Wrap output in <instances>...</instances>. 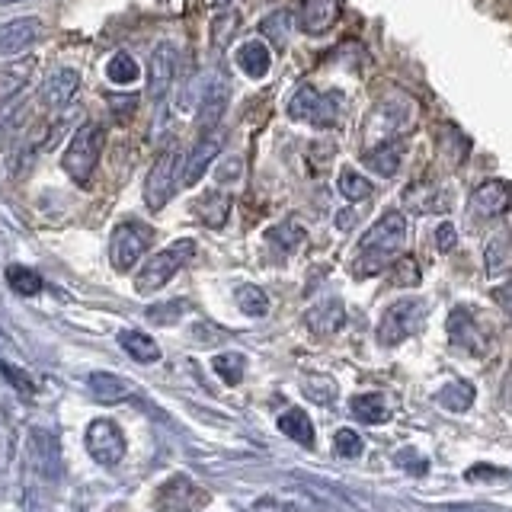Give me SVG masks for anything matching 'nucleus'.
Here are the masks:
<instances>
[{"label": "nucleus", "instance_id": "1", "mask_svg": "<svg viewBox=\"0 0 512 512\" xmlns=\"http://www.w3.org/2000/svg\"><path fill=\"white\" fill-rule=\"evenodd\" d=\"M404 240H407V215L400 212V208H388L359 240L362 260L356 263V276H372V272H378L400 247H404Z\"/></svg>", "mask_w": 512, "mask_h": 512}, {"label": "nucleus", "instance_id": "2", "mask_svg": "<svg viewBox=\"0 0 512 512\" xmlns=\"http://www.w3.org/2000/svg\"><path fill=\"white\" fill-rule=\"evenodd\" d=\"M103 148H106V128L100 122H84L74 132L68 151L61 157V170L68 173L74 183L87 186L96 164H100Z\"/></svg>", "mask_w": 512, "mask_h": 512}, {"label": "nucleus", "instance_id": "3", "mask_svg": "<svg viewBox=\"0 0 512 512\" xmlns=\"http://www.w3.org/2000/svg\"><path fill=\"white\" fill-rule=\"evenodd\" d=\"M192 256H196V240H176V244L154 253L151 260L135 272V292L138 295L160 292V288H164L176 272L192 260Z\"/></svg>", "mask_w": 512, "mask_h": 512}, {"label": "nucleus", "instance_id": "4", "mask_svg": "<svg viewBox=\"0 0 512 512\" xmlns=\"http://www.w3.org/2000/svg\"><path fill=\"white\" fill-rule=\"evenodd\" d=\"M426 301L423 298H400L394 301L388 311L378 320V343L381 346H397L410 340L413 333H420V327L426 324Z\"/></svg>", "mask_w": 512, "mask_h": 512}, {"label": "nucleus", "instance_id": "5", "mask_svg": "<svg viewBox=\"0 0 512 512\" xmlns=\"http://www.w3.org/2000/svg\"><path fill=\"white\" fill-rule=\"evenodd\" d=\"M151 228L148 224H138V221H122L116 224V231L109 237V260L119 272L135 269V263L141 260L144 253L151 247Z\"/></svg>", "mask_w": 512, "mask_h": 512}, {"label": "nucleus", "instance_id": "6", "mask_svg": "<svg viewBox=\"0 0 512 512\" xmlns=\"http://www.w3.org/2000/svg\"><path fill=\"white\" fill-rule=\"evenodd\" d=\"M84 445L96 464L103 468H116V464L125 458V436H122V426L116 420H93L84 432Z\"/></svg>", "mask_w": 512, "mask_h": 512}, {"label": "nucleus", "instance_id": "7", "mask_svg": "<svg viewBox=\"0 0 512 512\" xmlns=\"http://www.w3.org/2000/svg\"><path fill=\"white\" fill-rule=\"evenodd\" d=\"M180 157H176V148H167V151H160L157 160H154V167L148 173V180H144V202H148L151 212H160L170 196H173V189L176 183H180Z\"/></svg>", "mask_w": 512, "mask_h": 512}, {"label": "nucleus", "instance_id": "8", "mask_svg": "<svg viewBox=\"0 0 512 512\" xmlns=\"http://www.w3.org/2000/svg\"><path fill=\"white\" fill-rule=\"evenodd\" d=\"M288 116L295 122H311V125H333L336 122V106L327 93H320L314 87H298L288 100Z\"/></svg>", "mask_w": 512, "mask_h": 512}, {"label": "nucleus", "instance_id": "9", "mask_svg": "<svg viewBox=\"0 0 512 512\" xmlns=\"http://www.w3.org/2000/svg\"><path fill=\"white\" fill-rule=\"evenodd\" d=\"M29 464L45 480H58L61 477V445L48 429H32L29 432Z\"/></svg>", "mask_w": 512, "mask_h": 512}, {"label": "nucleus", "instance_id": "10", "mask_svg": "<svg viewBox=\"0 0 512 512\" xmlns=\"http://www.w3.org/2000/svg\"><path fill=\"white\" fill-rule=\"evenodd\" d=\"M42 36V23L36 16H20V20H10L0 26V58H16L23 55L26 48H32Z\"/></svg>", "mask_w": 512, "mask_h": 512}, {"label": "nucleus", "instance_id": "11", "mask_svg": "<svg viewBox=\"0 0 512 512\" xmlns=\"http://www.w3.org/2000/svg\"><path fill=\"white\" fill-rule=\"evenodd\" d=\"M77 90H80V71L64 64V68H55L52 74L45 77V84H42V103H45V109L61 112V109H68L74 103Z\"/></svg>", "mask_w": 512, "mask_h": 512}, {"label": "nucleus", "instance_id": "12", "mask_svg": "<svg viewBox=\"0 0 512 512\" xmlns=\"http://www.w3.org/2000/svg\"><path fill=\"white\" fill-rule=\"evenodd\" d=\"M173 74H176V45L160 42L151 55V64H148V96L154 103H160L170 93Z\"/></svg>", "mask_w": 512, "mask_h": 512}, {"label": "nucleus", "instance_id": "13", "mask_svg": "<svg viewBox=\"0 0 512 512\" xmlns=\"http://www.w3.org/2000/svg\"><path fill=\"white\" fill-rule=\"evenodd\" d=\"M221 144H224V132H205L202 141L192 148V154L186 157V164L180 167V183L183 186H196L202 180V173L212 167V160L221 154Z\"/></svg>", "mask_w": 512, "mask_h": 512}, {"label": "nucleus", "instance_id": "14", "mask_svg": "<svg viewBox=\"0 0 512 512\" xmlns=\"http://www.w3.org/2000/svg\"><path fill=\"white\" fill-rule=\"evenodd\" d=\"M343 0H301L298 23L308 36H324V32L340 20Z\"/></svg>", "mask_w": 512, "mask_h": 512}, {"label": "nucleus", "instance_id": "15", "mask_svg": "<svg viewBox=\"0 0 512 512\" xmlns=\"http://www.w3.org/2000/svg\"><path fill=\"white\" fill-rule=\"evenodd\" d=\"M304 324H308L311 333L317 336H333L340 333L343 324H346V304L340 298H324L317 301L314 308L304 314Z\"/></svg>", "mask_w": 512, "mask_h": 512}, {"label": "nucleus", "instance_id": "16", "mask_svg": "<svg viewBox=\"0 0 512 512\" xmlns=\"http://www.w3.org/2000/svg\"><path fill=\"white\" fill-rule=\"evenodd\" d=\"M474 208L480 215H506L512 212V183L487 180L474 189Z\"/></svg>", "mask_w": 512, "mask_h": 512}, {"label": "nucleus", "instance_id": "17", "mask_svg": "<svg viewBox=\"0 0 512 512\" xmlns=\"http://www.w3.org/2000/svg\"><path fill=\"white\" fill-rule=\"evenodd\" d=\"M448 336H452V343L468 349V352H480L484 349V340H480V330H477V320L468 308H455L448 314Z\"/></svg>", "mask_w": 512, "mask_h": 512}, {"label": "nucleus", "instance_id": "18", "mask_svg": "<svg viewBox=\"0 0 512 512\" xmlns=\"http://www.w3.org/2000/svg\"><path fill=\"white\" fill-rule=\"evenodd\" d=\"M87 388L96 400H100V404H122V400H128L135 394V388L125 378L109 375V372H93L87 378Z\"/></svg>", "mask_w": 512, "mask_h": 512}, {"label": "nucleus", "instance_id": "19", "mask_svg": "<svg viewBox=\"0 0 512 512\" xmlns=\"http://www.w3.org/2000/svg\"><path fill=\"white\" fill-rule=\"evenodd\" d=\"M400 157H404V148H400L397 141H384V144H375V148L362 151V164L368 170H375L384 180H391L400 170Z\"/></svg>", "mask_w": 512, "mask_h": 512}, {"label": "nucleus", "instance_id": "20", "mask_svg": "<svg viewBox=\"0 0 512 512\" xmlns=\"http://www.w3.org/2000/svg\"><path fill=\"white\" fill-rule=\"evenodd\" d=\"M237 64H240V71H244L247 77H266L269 68H272V52H269V45L260 42V39H250L237 48Z\"/></svg>", "mask_w": 512, "mask_h": 512}, {"label": "nucleus", "instance_id": "21", "mask_svg": "<svg viewBox=\"0 0 512 512\" xmlns=\"http://www.w3.org/2000/svg\"><path fill=\"white\" fill-rule=\"evenodd\" d=\"M512 263V237L506 231H496L490 240H487V247H484V266H487V276L496 279V276H503V272L509 269Z\"/></svg>", "mask_w": 512, "mask_h": 512}, {"label": "nucleus", "instance_id": "22", "mask_svg": "<svg viewBox=\"0 0 512 512\" xmlns=\"http://www.w3.org/2000/svg\"><path fill=\"white\" fill-rule=\"evenodd\" d=\"M410 208L420 215H436V212H448L452 208V192H448L445 186H426V189H410L407 196Z\"/></svg>", "mask_w": 512, "mask_h": 512}, {"label": "nucleus", "instance_id": "23", "mask_svg": "<svg viewBox=\"0 0 512 512\" xmlns=\"http://www.w3.org/2000/svg\"><path fill=\"white\" fill-rule=\"evenodd\" d=\"M279 429H282V436H288L292 442L304 445V448H311L314 445V423H311V416L292 407V410H285L279 416Z\"/></svg>", "mask_w": 512, "mask_h": 512}, {"label": "nucleus", "instance_id": "24", "mask_svg": "<svg viewBox=\"0 0 512 512\" xmlns=\"http://www.w3.org/2000/svg\"><path fill=\"white\" fill-rule=\"evenodd\" d=\"M119 346H122L135 362H141V365H151V362L160 359V346L151 340L148 333H141V330H122V333H119Z\"/></svg>", "mask_w": 512, "mask_h": 512}, {"label": "nucleus", "instance_id": "25", "mask_svg": "<svg viewBox=\"0 0 512 512\" xmlns=\"http://www.w3.org/2000/svg\"><path fill=\"white\" fill-rule=\"evenodd\" d=\"M352 413H356L362 423H372V426H381L391 420V410L384 404L381 394H356L352 397Z\"/></svg>", "mask_w": 512, "mask_h": 512}, {"label": "nucleus", "instance_id": "26", "mask_svg": "<svg viewBox=\"0 0 512 512\" xmlns=\"http://www.w3.org/2000/svg\"><path fill=\"white\" fill-rule=\"evenodd\" d=\"M474 384H468V381H448L445 388L436 394V400L445 407V410H452V413H464V410H471V404H474Z\"/></svg>", "mask_w": 512, "mask_h": 512}, {"label": "nucleus", "instance_id": "27", "mask_svg": "<svg viewBox=\"0 0 512 512\" xmlns=\"http://www.w3.org/2000/svg\"><path fill=\"white\" fill-rule=\"evenodd\" d=\"M336 189H340V196L346 202H365V199H372L375 196V186L372 180H365L362 173L356 170H340V176H336Z\"/></svg>", "mask_w": 512, "mask_h": 512}, {"label": "nucleus", "instance_id": "28", "mask_svg": "<svg viewBox=\"0 0 512 512\" xmlns=\"http://www.w3.org/2000/svg\"><path fill=\"white\" fill-rule=\"evenodd\" d=\"M196 212L208 228H221L231 212V196H224V192H208V196L196 205Z\"/></svg>", "mask_w": 512, "mask_h": 512}, {"label": "nucleus", "instance_id": "29", "mask_svg": "<svg viewBox=\"0 0 512 512\" xmlns=\"http://www.w3.org/2000/svg\"><path fill=\"white\" fill-rule=\"evenodd\" d=\"M224 106H228V87H224V84H215L212 90H208V96L202 100V109H199V125H202V132H212V128L218 125Z\"/></svg>", "mask_w": 512, "mask_h": 512}, {"label": "nucleus", "instance_id": "30", "mask_svg": "<svg viewBox=\"0 0 512 512\" xmlns=\"http://www.w3.org/2000/svg\"><path fill=\"white\" fill-rule=\"evenodd\" d=\"M106 77L112 80V84L128 87V84H135V80L141 77V68H138V61L128 52H116V55L109 58V64H106Z\"/></svg>", "mask_w": 512, "mask_h": 512}, {"label": "nucleus", "instance_id": "31", "mask_svg": "<svg viewBox=\"0 0 512 512\" xmlns=\"http://www.w3.org/2000/svg\"><path fill=\"white\" fill-rule=\"evenodd\" d=\"M212 368L224 384H240V378L247 372V359L240 352H221V356L212 359Z\"/></svg>", "mask_w": 512, "mask_h": 512}, {"label": "nucleus", "instance_id": "32", "mask_svg": "<svg viewBox=\"0 0 512 512\" xmlns=\"http://www.w3.org/2000/svg\"><path fill=\"white\" fill-rule=\"evenodd\" d=\"M7 282H10V288L16 295H23V298H32V295H39L42 292V276L39 272H32V269H26V266H10L7 269Z\"/></svg>", "mask_w": 512, "mask_h": 512}, {"label": "nucleus", "instance_id": "33", "mask_svg": "<svg viewBox=\"0 0 512 512\" xmlns=\"http://www.w3.org/2000/svg\"><path fill=\"white\" fill-rule=\"evenodd\" d=\"M234 298H237V308L247 317H263L269 311V298L260 285H240Z\"/></svg>", "mask_w": 512, "mask_h": 512}, {"label": "nucleus", "instance_id": "34", "mask_svg": "<svg viewBox=\"0 0 512 512\" xmlns=\"http://www.w3.org/2000/svg\"><path fill=\"white\" fill-rule=\"evenodd\" d=\"M260 32L269 39V42H276V45H285L288 36H292V13L288 10H276V13H269L266 20L260 23Z\"/></svg>", "mask_w": 512, "mask_h": 512}, {"label": "nucleus", "instance_id": "35", "mask_svg": "<svg viewBox=\"0 0 512 512\" xmlns=\"http://www.w3.org/2000/svg\"><path fill=\"white\" fill-rule=\"evenodd\" d=\"M272 244L276 247H282V250H298L301 244H304V228L301 224H295V221H282V224H276V228H269V234H266Z\"/></svg>", "mask_w": 512, "mask_h": 512}, {"label": "nucleus", "instance_id": "36", "mask_svg": "<svg viewBox=\"0 0 512 512\" xmlns=\"http://www.w3.org/2000/svg\"><path fill=\"white\" fill-rule=\"evenodd\" d=\"M304 394H308L314 404H333L336 400V381L327 375H311L304 378Z\"/></svg>", "mask_w": 512, "mask_h": 512}, {"label": "nucleus", "instance_id": "37", "mask_svg": "<svg viewBox=\"0 0 512 512\" xmlns=\"http://www.w3.org/2000/svg\"><path fill=\"white\" fill-rule=\"evenodd\" d=\"M333 448H336V455H340V458H359L365 445H362V436H359L356 429L343 426V429H336Z\"/></svg>", "mask_w": 512, "mask_h": 512}, {"label": "nucleus", "instance_id": "38", "mask_svg": "<svg viewBox=\"0 0 512 512\" xmlns=\"http://www.w3.org/2000/svg\"><path fill=\"white\" fill-rule=\"evenodd\" d=\"M189 304L183 298H176V301H167V304H154V308H148V317L157 320V324H176L183 314H186Z\"/></svg>", "mask_w": 512, "mask_h": 512}, {"label": "nucleus", "instance_id": "39", "mask_svg": "<svg viewBox=\"0 0 512 512\" xmlns=\"http://www.w3.org/2000/svg\"><path fill=\"white\" fill-rule=\"evenodd\" d=\"M420 263L413 256H400L394 263V285H420Z\"/></svg>", "mask_w": 512, "mask_h": 512}, {"label": "nucleus", "instance_id": "40", "mask_svg": "<svg viewBox=\"0 0 512 512\" xmlns=\"http://www.w3.org/2000/svg\"><path fill=\"white\" fill-rule=\"evenodd\" d=\"M0 372H4V378H7L20 394H32V391H36V381H32V375L23 372V368H16V365H10V362H0Z\"/></svg>", "mask_w": 512, "mask_h": 512}, {"label": "nucleus", "instance_id": "41", "mask_svg": "<svg viewBox=\"0 0 512 512\" xmlns=\"http://www.w3.org/2000/svg\"><path fill=\"white\" fill-rule=\"evenodd\" d=\"M455 244H458V231H455V224H452V221H442L439 228H436V247H439L442 253H452V250H455Z\"/></svg>", "mask_w": 512, "mask_h": 512}, {"label": "nucleus", "instance_id": "42", "mask_svg": "<svg viewBox=\"0 0 512 512\" xmlns=\"http://www.w3.org/2000/svg\"><path fill=\"white\" fill-rule=\"evenodd\" d=\"M237 13H221L218 16V20H215V42L218 45H224V42H228L231 39V32L237 29Z\"/></svg>", "mask_w": 512, "mask_h": 512}, {"label": "nucleus", "instance_id": "43", "mask_svg": "<svg viewBox=\"0 0 512 512\" xmlns=\"http://www.w3.org/2000/svg\"><path fill=\"white\" fill-rule=\"evenodd\" d=\"M397 464H404V468L413 471V474H426L429 471V461L423 455H416L413 448H407V452H397Z\"/></svg>", "mask_w": 512, "mask_h": 512}, {"label": "nucleus", "instance_id": "44", "mask_svg": "<svg viewBox=\"0 0 512 512\" xmlns=\"http://www.w3.org/2000/svg\"><path fill=\"white\" fill-rule=\"evenodd\" d=\"M240 167H244V160H240V157L224 160V164L218 167V180H221V183H234V180H240Z\"/></svg>", "mask_w": 512, "mask_h": 512}, {"label": "nucleus", "instance_id": "45", "mask_svg": "<svg viewBox=\"0 0 512 512\" xmlns=\"http://www.w3.org/2000/svg\"><path fill=\"white\" fill-rule=\"evenodd\" d=\"M352 224H356V212H349V208H346V212L336 215V228H340V231H349Z\"/></svg>", "mask_w": 512, "mask_h": 512}, {"label": "nucleus", "instance_id": "46", "mask_svg": "<svg viewBox=\"0 0 512 512\" xmlns=\"http://www.w3.org/2000/svg\"><path fill=\"white\" fill-rule=\"evenodd\" d=\"M212 4H215V7H228V4H231V0H212Z\"/></svg>", "mask_w": 512, "mask_h": 512}, {"label": "nucleus", "instance_id": "47", "mask_svg": "<svg viewBox=\"0 0 512 512\" xmlns=\"http://www.w3.org/2000/svg\"><path fill=\"white\" fill-rule=\"evenodd\" d=\"M0 4H23V0H0Z\"/></svg>", "mask_w": 512, "mask_h": 512}, {"label": "nucleus", "instance_id": "48", "mask_svg": "<svg viewBox=\"0 0 512 512\" xmlns=\"http://www.w3.org/2000/svg\"><path fill=\"white\" fill-rule=\"evenodd\" d=\"M458 512H468V509H458Z\"/></svg>", "mask_w": 512, "mask_h": 512}]
</instances>
